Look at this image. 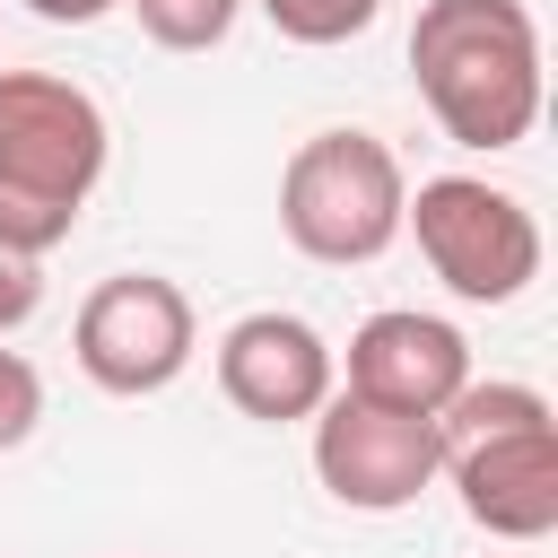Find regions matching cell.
Returning a JSON list of instances; mask_svg holds the SVG:
<instances>
[{"label":"cell","mask_w":558,"mask_h":558,"mask_svg":"<svg viewBox=\"0 0 558 558\" xmlns=\"http://www.w3.org/2000/svg\"><path fill=\"white\" fill-rule=\"evenodd\" d=\"M418 105L453 148H514L541 122V26L523 0H427L410 26Z\"/></svg>","instance_id":"6da1fadb"},{"label":"cell","mask_w":558,"mask_h":558,"mask_svg":"<svg viewBox=\"0 0 558 558\" xmlns=\"http://www.w3.org/2000/svg\"><path fill=\"white\" fill-rule=\"evenodd\" d=\"M105 157H113V122L78 78L0 70V253L44 262L52 244H70Z\"/></svg>","instance_id":"7a4b0ae2"},{"label":"cell","mask_w":558,"mask_h":558,"mask_svg":"<svg viewBox=\"0 0 558 558\" xmlns=\"http://www.w3.org/2000/svg\"><path fill=\"white\" fill-rule=\"evenodd\" d=\"M436 480L488 541L541 549L558 532V418L541 384H462L436 410Z\"/></svg>","instance_id":"3957f363"},{"label":"cell","mask_w":558,"mask_h":558,"mask_svg":"<svg viewBox=\"0 0 558 558\" xmlns=\"http://www.w3.org/2000/svg\"><path fill=\"white\" fill-rule=\"evenodd\" d=\"M401 201H410V174L375 131H314L279 166V227L305 262H331V270L375 262L401 235Z\"/></svg>","instance_id":"277c9868"},{"label":"cell","mask_w":558,"mask_h":558,"mask_svg":"<svg viewBox=\"0 0 558 558\" xmlns=\"http://www.w3.org/2000/svg\"><path fill=\"white\" fill-rule=\"evenodd\" d=\"M401 227L418 235V262L462 305H514L541 279V218L480 174H427L401 201Z\"/></svg>","instance_id":"5b68a950"},{"label":"cell","mask_w":558,"mask_h":558,"mask_svg":"<svg viewBox=\"0 0 558 558\" xmlns=\"http://www.w3.org/2000/svg\"><path fill=\"white\" fill-rule=\"evenodd\" d=\"M201 349V323H192V296L166 279V270H113L87 288L78 323H70V357L96 392L113 401H140V392H166Z\"/></svg>","instance_id":"8992f818"},{"label":"cell","mask_w":558,"mask_h":558,"mask_svg":"<svg viewBox=\"0 0 558 558\" xmlns=\"http://www.w3.org/2000/svg\"><path fill=\"white\" fill-rule=\"evenodd\" d=\"M314 480L349 506V514H401L436 488V418L331 392L314 410Z\"/></svg>","instance_id":"52a82bcc"},{"label":"cell","mask_w":558,"mask_h":558,"mask_svg":"<svg viewBox=\"0 0 558 558\" xmlns=\"http://www.w3.org/2000/svg\"><path fill=\"white\" fill-rule=\"evenodd\" d=\"M462 384H471V340H462L445 314L384 305V314H366V323L349 331V384H340V392H357V401L436 418Z\"/></svg>","instance_id":"ba28073f"},{"label":"cell","mask_w":558,"mask_h":558,"mask_svg":"<svg viewBox=\"0 0 558 558\" xmlns=\"http://www.w3.org/2000/svg\"><path fill=\"white\" fill-rule=\"evenodd\" d=\"M218 392L262 418V427H288V418H314L331 401V340L305 323V314H244L218 331Z\"/></svg>","instance_id":"9c48e42d"},{"label":"cell","mask_w":558,"mask_h":558,"mask_svg":"<svg viewBox=\"0 0 558 558\" xmlns=\"http://www.w3.org/2000/svg\"><path fill=\"white\" fill-rule=\"evenodd\" d=\"M157 52H218L244 17V0H122Z\"/></svg>","instance_id":"30bf717a"},{"label":"cell","mask_w":558,"mask_h":558,"mask_svg":"<svg viewBox=\"0 0 558 558\" xmlns=\"http://www.w3.org/2000/svg\"><path fill=\"white\" fill-rule=\"evenodd\" d=\"M253 9H262V17H270L288 44H314V52H323V44H349V35H366L384 0H253Z\"/></svg>","instance_id":"8fae6325"},{"label":"cell","mask_w":558,"mask_h":558,"mask_svg":"<svg viewBox=\"0 0 558 558\" xmlns=\"http://www.w3.org/2000/svg\"><path fill=\"white\" fill-rule=\"evenodd\" d=\"M35 418H44V375H35L17 349H0V453H9V445H26V436H35Z\"/></svg>","instance_id":"7c38bea8"},{"label":"cell","mask_w":558,"mask_h":558,"mask_svg":"<svg viewBox=\"0 0 558 558\" xmlns=\"http://www.w3.org/2000/svg\"><path fill=\"white\" fill-rule=\"evenodd\" d=\"M44 305V262H26V253H0V340L26 323Z\"/></svg>","instance_id":"4fadbf2b"},{"label":"cell","mask_w":558,"mask_h":558,"mask_svg":"<svg viewBox=\"0 0 558 558\" xmlns=\"http://www.w3.org/2000/svg\"><path fill=\"white\" fill-rule=\"evenodd\" d=\"M26 9H35L44 26H96V17H105V9H122V0H26Z\"/></svg>","instance_id":"5bb4252c"}]
</instances>
